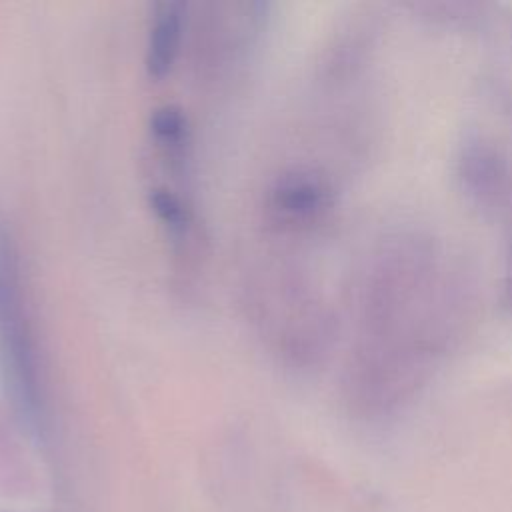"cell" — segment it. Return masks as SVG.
Segmentation results:
<instances>
[{
    "label": "cell",
    "mask_w": 512,
    "mask_h": 512,
    "mask_svg": "<svg viewBox=\"0 0 512 512\" xmlns=\"http://www.w3.org/2000/svg\"><path fill=\"white\" fill-rule=\"evenodd\" d=\"M0 362L16 402L38 408V364L20 292L18 260L10 238L0 234Z\"/></svg>",
    "instance_id": "obj_2"
},
{
    "label": "cell",
    "mask_w": 512,
    "mask_h": 512,
    "mask_svg": "<svg viewBox=\"0 0 512 512\" xmlns=\"http://www.w3.org/2000/svg\"><path fill=\"white\" fill-rule=\"evenodd\" d=\"M384 240L366 284L370 346L358 366L360 404L376 418H386L412 400L444 354L454 326L446 312L452 286L444 278L436 246L418 234Z\"/></svg>",
    "instance_id": "obj_1"
},
{
    "label": "cell",
    "mask_w": 512,
    "mask_h": 512,
    "mask_svg": "<svg viewBox=\"0 0 512 512\" xmlns=\"http://www.w3.org/2000/svg\"><path fill=\"white\" fill-rule=\"evenodd\" d=\"M150 130L156 140L170 148H180L186 138V116L176 106H162L150 118Z\"/></svg>",
    "instance_id": "obj_6"
},
{
    "label": "cell",
    "mask_w": 512,
    "mask_h": 512,
    "mask_svg": "<svg viewBox=\"0 0 512 512\" xmlns=\"http://www.w3.org/2000/svg\"><path fill=\"white\" fill-rule=\"evenodd\" d=\"M456 178L466 198L484 212H498L512 198V170L504 152L482 134L466 136L456 154Z\"/></svg>",
    "instance_id": "obj_3"
},
{
    "label": "cell",
    "mask_w": 512,
    "mask_h": 512,
    "mask_svg": "<svg viewBox=\"0 0 512 512\" xmlns=\"http://www.w3.org/2000/svg\"><path fill=\"white\" fill-rule=\"evenodd\" d=\"M334 194L328 180L310 170L284 174L274 192L272 206L290 224H312L328 214Z\"/></svg>",
    "instance_id": "obj_4"
},
{
    "label": "cell",
    "mask_w": 512,
    "mask_h": 512,
    "mask_svg": "<svg viewBox=\"0 0 512 512\" xmlns=\"http://www.w3.org/2000/svg\"><path fill=\"white\" fill-rule=\"evenodd\" d=\"M182 20V2H162L156 6L146 50V68L152 78H164L172 70L180 50Z\"/></svg>",
    "instance_id": "obj_5"
},
{
    "label": "cell",
    "mask_w": 512,
    "mask_h": 512,
    "mask_svg": "<svg viewBox=\"0 0 512 512\" xmlns=\"http://www.w3.org/2000/svg\"><path fill=\"white\" fill-rule=\"evenodd\" d=\"M150 206L170 234H182L186 230L188 214L178 196L168 190H154L150 194Z\"/></svg>",
    "instance_id": "obj_7"
}]
</instances>
